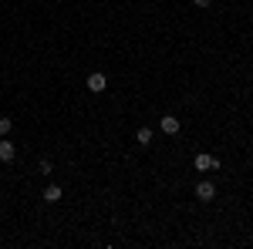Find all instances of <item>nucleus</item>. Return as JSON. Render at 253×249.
Listing matches in <instances>:
<instances>
[{
    "instance_id": "1",
    "label": "nucleus",
    "mask_w": 253,
    "mask_h": 249,
    "mask_svg": "<svg viewBox=\"0 0 253 249\" xmlns=\"http://www.w3.org/2000/svg\"><path fill=\"white\" fill-rule=\"evenodd\" d=\"M193 169L196 172H210V169H219V158H216V155H196V162H193Z\"/></svg>"
},
{
    "instance_id": "2",
    "label": "nucleus",
    "mask_w": 253,
    "mask_h": 249,
    "mask_svg": "<svg viewBox=\"0 0 253 249\" xmlns=\"http://www.w3.org/2000/svg\"><path fill=\"white\" fill-rule=\"evenodd\" d=\"M196 199H199V202H213V199H216V185L203 178V182L196 185Z\"/></svg>"
},
{
    "instance_id": "3",
    "label": "nucleus",
    "mask_w": 253,
    "mask_h": 249,
    "mask_svg": "<svg viewBox=\"0 0 253 249\" xmlns=\"http://www.w3.org/2000/svg\"><path fill=\"white\" fill-rule=\"evenodd\" d=\"M105 88H108V77L101 74V71H95V74H88V91H91V95H101Z\"/></svg>"
},
{
    "instance_id": "4",
    "label": "nucleus",
    "mask_w": 253,
    "mask_h": 249,
    "mask_svg": "<svg viewBox=\"0 0 253 249\" xmlns=\"http://www.w3.org/2000/svg\"><path fill=\"white\" fill-rule=\"evenodd\" d=\"M14 158H17V145L7 142V138H0V162L7 165V162H14Z\"/></svg>"
},
{
    "instance_id": "5",
    "label": "nucleus",
    "mask_w": 253,
    "mask_h": 249,
    "mask_svg": "<svg viewBox=\"0 0 253 249\" xmlns=\"http://www.w3.org/2000/svg\"><path fill=\"white\" fill-rule=\"evenodd\" d=\"M162 135H179V118H175V115L162 118Z\"/></svg>"
},
{
    "instance_id": "6",
    "label": "nucleus",
    "mask_w": 253,
    "mask_h": 249,
    "mask_svg": "<svg viewBox=\"0 0 253 249\" xmlns=\"http://www.w3.org/2000/svg\"><path fill=\"white\" fill-rule=\"evenodd\" d=\"M58 199H61V185H47V189H44V202H51V206H54Z\"/></svg>"
},
{
    "instance_id": "7",
    "label": "nucleus",
    "mask_w": 253,
    "mask_h": 249,
    "mask_svg": "<svg viewBox=\"0 0 253 249\" xmlns=\"http://www.w3.org/2000/svg\"><path fill=\"white\" fill-rule=\"evenodd\" d=\"M135 142L142 145V148H145V145L152 142V128H138V132H135Z\"/></svg>"
},
{
    "instance_id": "8",
    "label": "nucleus",
    "mask_w": 253,
    "mask_h": 249,
    "mask_svg": "<svg viewBox=\"0 0 253 249\" xmlns=\"http://www.w3.org/2000/svg\"><path fill=\"white\" fill-rule=\"evenodd\" d=\"M38 172L41 175H51V162H47V158H41V162H38Z\"/></svg>"
},
{
    "instance_id": "9",
    "label": "nucleus",
    "mask_w": 253,
    "mask_h": 249,
    "mask_svg": "<svg viewBox=\"0 0 253 249\" xmlns=\"http://www.w3.org/2000/svg\"><path fill=\"white\" fill-rule=\"evenodd\" d=\"M10 125H14V121H10V118H0V138H3V135L10 132Z\"/></svg>"
},
{
    "instance_id": "10",
    "label": "nucleus",
    "mask_w": 253,
    "mask_h": 249,
    "mask_svg": "<svg viewBox=\"0 0 253 249\" xmlns=\"http://www.w3.org/2000/svg\"><path fill=\"white\" fill-rule=\"evenodd\" d=\"M196 7H210V3H213V0H193Z\"/></svg>"
}]
</instances>
